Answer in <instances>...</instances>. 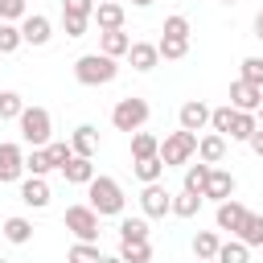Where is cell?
I'll use <instances>...</instances> for the list:
<instances>
[{
	"mask_svg": "<svg viewBox=\"0 0 263 263\" xmlns=\"http://www.w3.org/2000/svg\"><path fill=\"white\" fill-rule=\"evenodd\" d=\"M86 197H90L86 205H90L99 218H119V214H123V201H127L123 189H119V181H115V177H99V173L86 181Z\"/></svg>",
	"mask_w": 263,
	"mask_h": 263,
	"instance_id": "obj_1",
	"label": "cell"
},
{
	"mask_svg": "<svg viewBox=\"0 0 263 263\" xmlns=\"http://www.w3.org/2000/svg\"><path fill=\"white\" fill-rule=\"evenodd\" d=\"M115 74H119V58H107V53H82L74 62V78L82 86H107L115 82Z\"/></svg>",
	"mask_w": 263,
	"mask_h": 263,
	"instance_id": "obj_2",
	"label": "cell"
},
{
	"mask_svg": "<svg viewBox=\"0 0 263 263\" xmlns=\"http://www.w3.org/2000/svg\"><path fill=\"white\" fill-rule=\"evenodd\" d=\"M16 127H21V140H25L29 148H45V144L53 140V115H49L45 107H29V103H25V111L16 115Z\"/></svg>",
	"mask_w": 263,
	"mask_h": 263,
	"instance_id": "obj_3",
	"label": "cell"
},
{
	"mask_svg": "<svg viewBox=\"0 0 263 263\" xmlns=\"http://www.w3.org/2000/svg\"><path fill=\"white\" fill-rule=\"evenodd\" d=\"M148 115H152L148 99H140V95H127V99H119V103L111 107V127L132 136V132H140V127L148 123Z\"/></svg>",
	"mask_w": 263,
	"mask_h": 263,
	"instance_id": "obj_4",
	"label": "cell"
},
{
	"mask_svg": "<svg viewBox=\"0 0 263 263\" xmlns=\"http://www.w3.org/2000/svg\"><path fill=\"white\" fill-rule=\"evenodd\" d=\"M193 156H197V132L177 127V132H168V136L160 140V160H164V168H173V164H189Z\"/></svg>",
	"mask_w": 263,
	"mask_h": 263,
	"instance_id": "obj_5",
	"label": "cell"
},
{
	"mask_svg": "<svg viewBox=\"0 0 263 263\" xmlns=\"http://www.w3.org/2000/svg\"><path fill=\"white\" fill-rule=\"evenodd\" d=\"M66 230L78 242H99V214L90 205H70L66 210Z\"/></svg>",
	"mask_w": 263,
	"mask_h": 263,
	"instance_id": "obj_6",
	"label": "cell"
},
{
	"mask_svg": "<svg viewBox=\"0 0 263 263\" xmlns=\"http://www.w3.org/2000/svg\"><path fill=\"white\" fill-rule=\"evenodd\" d=\"M140 210H144V218H164V214L173 210V193H168L160 181H152V185L140 189Z\"/></svg>",
	"mask_w": 263,
	"mask_h": 263,
	"instance_id": "obj_7",
	"label": "cell"
},
{
	"mask_svg": "<svg viewBox=\"0 0 263 263\" xmlns=\"http://www.w3.org/2000/svg\"><path fill=\"white\" fill-rule=\"evenodd\" d=\"M21 37H25V45H49V37H53L49 16L45 12H25L21 16Z\"/></svg>",
	"mask_w": 263,
	"mask_h": 263,
	"instance_id": "obj_8",
	"label": "cell"
},
{
	"mask_svg": "<svg viewBox=\"0 0 263 263\" xmlns=\"http://www.w3.org/2000/svg\"><path fill=\"white\" fill-rule=\"evenodd\" d=\"M25 177V152H21V144H0V185H12V181H21Z\"/></svg>",
	"mask_w": 263,
	"mask_h": 263,
	"instance_id": "obj_9",
	"label": "cell"
},
{
	"mask_svg": "<svg viewBox=\"0 0 263 263\" xmlns=\"http://www.w3.org/2000/svg\"><path fill=\"white\" fill-rule=\"evenodd\" d=\"M201 197H205V201H226V197H234V173L214 164V168H210V177H205Z\"/></svg>",
	"mask_w": 263,
	"mask_h": 263,
	"instance_id": "obj_10",
	"label": "cell"
},
{
	"mask_svg": "<svg viewBox=\"0 0 263 263\" xmlns=\"http://www.w3.org/2000/svg\"><path fill=\"white\" fill-rule=\"evenodd\" d=\"M177 123H181L185 132H205V127H210V107H205L201 99H189V103H181Z\"/></svg>",
	"mask_w": 263,
	"mask_h": 263,
	"instance_id": "obj_11",
	"label": "cell"
},
{
	"mask_svg": "<svg viewBox=\"0 0 263 263\" xmlns=\"http://www.w3.org/2000/svg\"><path fill=\"white\" fill-rule=\"evenodd\" d=\"M49 181L45 177H21V201L29 205V210H45L49 205Z\"/></svg>",
	"mask_w": 263,
	"mask_h": 263,
	"instance_id": "obj_12",
	"label": "cell"
},
{
	"mask_svg": "<svg viewBox=\"0 0 263 263\" xmlns=\"http://www.w3.org/2000/svg\"><path fill=\"white\" fill-rule=\"evenodd\" d=\"M259 103H263V90H259V86H251V82H242V78L230 82V107H234V111H259Z\"/></svg>",
	"mask_w": 263,
	"mask_h": 263,
	"instance_id": "obj_13",
	"label": "cell"
},
{
	"mask_svg": "<svg viewBox=\"0 0 263 263\" xmlns=\"http://www.w3.org/2000/svg\"><path fill=\"white\" fill-rule=\"evenodd\" d=\"M90 21L99 25V33H107V29H123V4H119V0H99L95 12H90Z\"/></svg>",
	"mask_w": 263,
	"mask_h": 263,
	"instance_id": "obj_14",
	"label": "cell"
},
{
	"mask_svg": "<svg viewBox=\"0 0 263 263\" xmlns=\"http://www.w3.org/2000/svg\"><path fill=\"white\" fill-rule=\"evenodd\" d=\"M242 218H247V205H242V201H234V197L218 201V210H214V222H218V230H230V234L242 226Z\"/></svg>",
	"mask_w": 263,
	"mask_h": 263,
	"instance_id": "obj_15",
	"label": "cell"
},
{
	"mask_svg": "<svg viewBox=\"0 0 263 263\" xmlns=\"http://www.w3.org/2000/svg\"><path fill=\"white\" fill-rule=\"evenodd\" d=\"M123 58H127V62H132V70H140V74L156 70V62H160V53H156V45H152V41H132V49H127Z\"/></svg>",
	"mask_w": 263,
	"mask_h": 263,
	"instance_id": "obj_16",
	"label": "cell"
},
{
	"mask_svg": "<svg viewBox=\"0 0 263 263\" xmlns=\"http://www.w3.org/2000/svg\"><path fill=\"white\" fill-rule=\"evenodd\" d=\"M70 148H74V156H90L95 160V152H99V127L95 123H78L74 136H70Z\"/></svg>",
	"mask_w": 263,
	"mask_h": 263,
	"instance_id": "obj_17",
	"label": "cell"
},
{
	"mask_svg": "<svg viewBox=\"0 0 263 263\" xmlns=\"http://www.w3.org/2000/svg\"><path fill=\"white\" fill-rule=\"evenodd\" d=\"M197 160H205V164H222V160H226V136H218V132L197 136Z\"/></svg>",
	"mask_w": 263,
	"mask_h": 263,
	"instance_id": "obj_18",
	"label": "cell"
},
{
	"mask_svg": "<svg viewBox=\"0 0 263 263\" xmlns=\"http://www.w3.org/2000/svg\"><path fill=\"white\" fill-rule=\"evenodd\" d=\"M0 234H4V242H12V247H25V242L33 238V222H29V218H21V214H12V218H4Z\"/></svg>",
	"mask_w": 263,
	"mask_h": 263,
	"instance_id": "obj_19",
	"label": "cell"
},
{
	"mask_svg": "<svg viewBox=\"0 0 263 263\" xmlns=\"http://www.w3.org/2000/svg\"><path fill=\"white\" fill-rule=\"evenodd\" d=\"M132 49V37L123 33V29H107V33H99V53H107V58H123Z\"/></svg>",
	"mask_w": 263,
	"mask_h": 263,
	"instance_id": "obj_20",
	"label": "cell"
},
{
	"mask_svg": "<svg viewBox=\"0 0 263 263\" xmlns=\"http://www.w3.org/2000/svg\"><path fill=\"white\" fill-rule=\"evenodd\" d=\"M58 173H62L70 185H86V181L95 177V164H90V156H70V160H66Z\"/></svg>",
	"mask_w": 263,
	"mask_h": 263,
	"instance_id": "obj_21",
	"label": "cell"
},
{
	"mask_svg": "<svg viewBox=\"0 0 263 263\" xmlns=\"http://www.w3.org/2000/svg\"><path fill=\"white\" fill-rule=\"evenodd\" d=\"M123 263H148L152 259V242L148 238H119V251H115Z\"/></svg>",
	"mask_w": 263,
	"mask_h": 263,
	"instance_id": "obj_22",
	"label": "cell"
},
{
	"mask_svg": "<svg viewBox=\"0 0 263 263\" xmlns=\"http://www.w3.org/2000/svg\"><path fill=\"white\" fill-rule=\"evenodd\" d=\"M234 238L247 242V247H263V214H251V210H247V218H242V226L234 230Z\"/></svg>",
	"mask_w": 263,
	"mask_h": 263,
	"instance_id": "obj_23",
	"label": "cell"
},
{
	"mask_svg": "<svg viewBox=\"0 0 263 263\" xmlns=\"http://www.w3.org/2000/svg\"><path fill=\"white\" fill-rule=\"evenodd\" d=\"M144 156H160V136L152 132H132V160H144Z\"/></svg>",
	"mask_w": 263,
	"mask_h": 263,
	"instance_id": "obj_24",
	"label": "cell"
},
{
	"mask_svg": "<svg viewBox=\"0 0 263 263\" xmlns=\"http://www.w3.org/2000/svg\"><path fill=\"white\" fill-rule=\"evenodd\" d=\"M201 193H189V189H181V193H173V218H197V210H201Z\"/></svg>",
	"mask_w": 263,
	"mask_h": 263,
	"instance_id": "obj_25",
	"label": "cell"
},
{
	"mask_svg": "<svg viewBox=\"0 0 263 263\" xmlns=\"http://www.w3.org/2000/svg\"><path fill=\"white\" fill-rule=\"evenodd\" d=\"M132 173H136V181H140V185H152V181H160V177H164V160H160V156H144V160H136V164H132Z\"/></svg>",
	"mask_w": 263,
	"mask_h": 263,
	"instance_id": "obj_26",
	"label": "cell"
},
{
	"mask_svg": "<svg viewBox=\"0 0 263 263\" xmlns=\"http://www.w3.org/2000/svg\"><path fill=\"white\" fill-rule=\"evenodd\" d=\"M218 247H222L218 230H197V234H193V255H197V263L214 259V255H218Z\"/></svg>",
	"mask_w": 263,
	"mask_h": 263,
	"instance_id": "obj_27",
	"label": "cell"
},
{
	"mask_svg": "<svg viewBox=\"0 0 263 263\" xmlns=\"http://www.w3.org/2000/svg\"><path fill=\"white\" fill-rule=\"evenodd\" d=\"M255 127H259L255 111H234V119H230V132H226V136H230V140H242V144H247Z\"/></svg>",
	"mask_w": 263,
	"mask_h": 263,
	"instance_id": "obj_28",
	"label": "cell"
},
{
	"mask_svg": "<svg viewBox=\"0 0 263 263\" xmlns=\"http://www.w3.org/2000/svg\"><path fill=\"white\" fill-rule=\"evenodd\" d=\"M156 53H160L164 62H181V58L189 53V37H160V41H156Z\"/></svg>",
	"mask_w": 263,
	"mask_h": 263,
	"instance_id": "obj_29",
	"label": "cell"
},
{
	"mask_svg": "<svg viewBox=\"0 0 263 263\" xmlns=\"http://www.w3.org/2000/svg\"><path fill=\"white\" fill-rule=\"evenodd\" d=\"M218 263H251V247L247 242H238V238H230V242H222L218 247V255H214Z\"/></svg>",
	"mask_w": 263,
	"mask_h": 263,
	"instance_id": "obj_30",
	"label": "cell"
},
{
	"mask_svg": "<svg viewBox=\"0 0 263 263\" xmlns=\"http://www.w3.org/2000/svg\"><path fill=\"white\" fill-rule=\"evenodd\" d=\"M21 45H25L21 25H16V21H0V53H16Z\"/></svg>",
	"mask_w": 263,
	"mask_h": 263,
	"instance_id": "obj_31",
	"label": "cell"
},
{
	"mask_svg": "<svg viewBox=\"0 0 263 263\" xmlns=\"http://www.w3.org/2000/svg\"><path fill=\"white\" fill-rule=\"evenodd\" d=\"M210 168H214V164H205V160H197V164H185V189H189V193H201V189H205V177H210Z\"/></svg>",
	"mask_w": 263,
	"mask_h": 263,
	"instance_id": "obj_32",
	"label": "cell"
},
{
	"mask_svg": "<svg viewBox=\"0 0 263 263\" xmlns=\"http://www.w3.org/2000/svg\"><path fill=\"white\" fill-rule=\"evenodd\" d=\"M66 263H103V251H99V242H74Z\"/></svg>",
	"mask_w": 263,
	"mask_h": 263,
	"instance_id": "obj_33",
	"label": "cell"
},
{
	"mask_svg": "<svg viewBox=\"0 0 263 263\" xmlns=\"http://www.w3.org/2000/svg\"><path fill=\"white\" fill-rule=\"evenodd\" d=\"M230 119H234V107H230V103H222V107H210V132L226 136V132H230Z\"/></svg>",
	"mask_w": 263,
	"mask_h": 263,
	"instance_id": "obj_34",
	"label": "cell"
},
{
	"mask_svg": "<svg viewBox=\"0 0 263 263\" xmlns=\"http://www.w3.org/2000/svg\"><path fill=\"white\" fill-rule=\"evenodd\" d=\"M25 173H29V177H45V173H53V164H49L45 148H33V152L25 156Z\"/></svg>",
	"mask_w": 263,
	"mask_h": 263,
	"instance_id": "obj_35",
	"label": "cell"
},
{
	"mask_svg": "<svg viewBox=\"0 0 263 263\" xmlns=\"http://www.w3.org/2000/svg\"><path fill=\"white\" fill-rule=\"evenodd\" d=\"M238 66H242V70H238V78H242V82H251V86H259V90H263V58H242V62H238Z\"/></svg>",
	"mask_w": 263,
	"mask_h": 263,
	"instance_id": "obj_36",
	"label": "cell"
},
{
	"mask_svg": "<svg viewBox=\"0 0 263 263\" xmlns=\"http://www.w3.org/2000/svg\"><path fill=\"white\" fill-rule=\"evenodd\" d=\"M45 156H49L53 168H62V164L74 156V148H70V140H49V144H45Z\"/></svg>",
	"mask_w": 263,
	"mask_h": 263,
	"instance_id": "obj_37",
	"label": "cell"
},
{
	"mask_svg": "<svg viewBox=\"0 0 263 263\" xmlns=\"http://www.w3.org/2000/svg\"><path fill=\"white\" fill-rule=\"evenodd\" d=\"M25 111V99L16 90H0V119H16Z\"/></svg>",
	"mask_w": 263,
	"mask_h": 263,
	"instance_id": "obj_38",
	"label": "cell"
},
{
	"mask_svg": "<svg viewBox=\"0 0 263 263\" xmlns=\"http://www.w3.org/2000/svg\"><path fill=\"white\" fill-rule=\"evenodd\" d=\"M160 33H164V37H189L193 29H189V16H181V12H173V16H164V25H160Z\"/></svg>",
	"mask_w": 263,
	"mask_h": 263,
	"instance_id": "obj_39",
	"label": "cell"
},
{
	"mask_svg": "<svg viewBox=\"0 0 263 263\" xmlns=\"http://www.w3.org/2000/svg\"><path fill=\"white\" fill-rule=\"evenodd\" d=\"M119 238H148V218H119Z\"/></svg>",
	"mask_w": 263,
	"mask_h": 263,
	"instance_id": "obj_40",
	"label": "cell"
},
{
	"mask_svg": "<svg viewBox=\"0 0 263 263\" xmlns=\"http://www.w3.org/2000/svg\"><path fill=\"white\" fill-rule=\"evenodd\" d=\"M86 25H90V16H74V12H62V29H66V37H86Z\"/></svg>",
	"mask_w": 263,
	"mask_h": 263,
	"instance_id": "obj_41",
	"label": "cell"
},
{
	"mask_svg": "<svg viewBox=\"0 0 263 263\" xmlns=\"http://www.w3.org/2000/svg\"><path fill=\"white\" fill-rule=\"evenodd\" d=\"M29 12V0H0V21H21Z\"/></svg>",
	"mask_w": 263,
	"mask_h": 263,
	"instance_id": "obj_42",
	"label": "cell"
},
{
	"mask_svg": "<svg viewBox=\"0 0 263 263\" xmlns=\"http://www.w3.org/2000/svg\"><path fill=\"white\" fill-rule=\"evenodd\" d=\"M62 12H74V16H90V12H95V0H62Z\"/></svg>",
	"mask_w": 263,
	"mask_h": 263,
	"instance_id": "obj_43",
	"label": "cell"
},
{
	"mask_svg": "<svg viewBox=\"0 0 263 263\" xmlns=\"http://www.w3.org/2000/svg\"><path fill=\"white\" fill-rule=\"evenodd\" d=\"M247 144H251V152H255V156H263V123L251 132V140H247Z\"/></svg>",
	"mask_w": 263,
	"mask_h": 263,
	"instance_id": "obj_44",
	"label": "cell"
},
{
	"mask_svg": "<svg viewBox=\"0 0 263 263\" xmlns=\"http://www.w3.org/2000/svg\"><path fill=\"white\" fill-rule=\"evenodd\" d=\"M255 37H259V41H263V12H259V16H255Z\"/></svg>",
	"mask_w": 263,
	"mask_h": 263,
	"instance_id": "obj_45",
	"label": "cell"
},
{
	"mask_svg": "<svg viewBox=\"0 0 263 263\" xmlns=\"http://www.w3.org/2000/svg\"><path fill=\"white\" fill-rule=\"evenodd\" d=\"M132 4H136V8H152L156 0H132Z\"/></svg>",
	"mask_w": 263,
	"mask_h": 263,
	"instance_id": "obj_46",
	"label": "cell"
},
{
	"mask_svg": "<svg viewBox=\"0 0 263 263\" xmlns=\"http://www.w3.org/2000/svg\"><path fill=\"white\" fill-rule=\"evenodd\" d=\"M103 263H123V259L119 255H103Z\"/></svg>",
	"mask_w": 263,
	"mask_h": 263,
	"instance_id": "obj_47",
	"label": "cell"
},
{
	"mask_svg": "<svg viewBox=\"0 0 263 263\" xmlns=\"http://www.w3.org/2000/svg\"><path fill=\"white\" fill-rule=\"evenodd\" d=\"M259 123H263V103H259Z\"/></svg>",
	"mask_w": 263,
	"mask_h": 263,
	"instance_id": "obj_48",
	"label": "cell"
},
{
	"mask_svg": "<svg viewBox=\"0 0 263 263\" xmlns=\"http://www.w3.org/2000/svg\"><path fill=\"white\" fill-rule=\"evenodd\" d=\"M222 4H238V0H222Z\"/></svg>",
	"mask_w": 263,
	"mask_h": 263,
	"instance_id": "obj_49",
	"label": "cell"
},
{
	"mask_svg": "<svg viewBox=\"0 0 263 263\" xmlns=\"http://www.w3.org/2000/svg\"><path fill=\"white\" fill-rule=\"evenodd\" d=\"M205 263H218V259H205Z\"/></svg>",
	"mask_w": 263,
	"mask_h": 263,
	"instance_id": "obj_50",
	"label": "cell"
},
{
	"mask_svg": "<svg viewBox=\"0 0 263 263\" xmlns=\"http://www.w3.org/2000/svg\"><path fill=\"white\" fill-rule=\"evenodd\" d=\"M0 263H8V259H0Z\"/></svg>",
	"mask_w": 263,
	"mask_h": 263,
	"instance_id": "obj_51",
	"label": "cell"
}]
</instances>
